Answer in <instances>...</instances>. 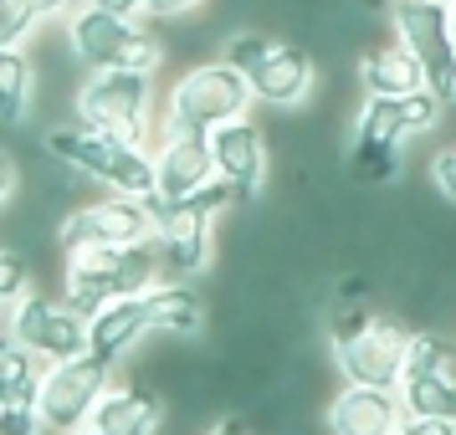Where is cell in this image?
<instances>
[{
  "label": "cell",
  "mask_w": 456,
  "mask_h": 435,
  "mask_svg": "<svg viewBox=\"0 0 456 435\" xmlns=\"http://www.w3.org/2000/svg\"><path fill=\"white\" fill-rule=\"evenodd\" d=\"M400 399H405L411 415L456 420V369H446V374H405V379H400Z\"/></svg>",
  "instance_id": "603a6c76"
},
{
  "label": "cell",
  "mask_w": 456,
  "mask_h": 435,
  "mask_svg": "<svg viewBox=\"0 0 456 435\" xmlns=\"http://www.w3.org/2000/svg\"><path fill=\"white\" fill-rule=\"evenodd\" d=\"M216 154H210V133H190V128H165L154 139V195L165 200H190L206 185H216Z\"/></svg>",
  "instance_id": "e0dca14e"
},
{
  "label": "cell",
  "mask_w": 456,
  "mask_h": 435,
  "mask_svg": "<svg viewBox=\"0 0 456 435\" xmlns=\"http://www.w3.org/2000/svg\"><path fill=\"white\" fill-rule=\"evenodd\" d=\"M31 262H26L21 256V246H16V241H11V246L0 251V302H5V308H16V302H21V297H31Z\"/></svg>",
  "instance_id": "484cf974"
},
{
  "label": "cell",
  "mask_w": 456,
  "mask_h": 435,
  "mask_svg": "<svg viewBox=\"0 0 456 435\" xmlns=\"http://www.w3.org/2000/svg\"><path fill=\"white\" fill-rule=\"evenodd\" d=\"M441 113H446V103L431 87L405 93V98H364V108L354 113L349 149H344L349 180L354 185H390L400 165H405L411 139L431 133L441 124Z\"/></svg>",
  "instance_id": "6da1fadb"
},
{
  "label": "cell",
  "mask_w": 456,
  "mask_h": 435,
  "mask_svg": "<svg viewBox=\"0 0 456 435\" xmlns=\"http://www.w3.org/2000/svg\"><path fill=\"white\" fill-rule=\"evenodd\" d=\"M118 369H108L103 358L93 353H77V358H62L52 364L42 379V420L52 435H67V431H83L93 425V415L103 405V394L113 390Z\"/></svg>",
  "instance_id": "8fae6325"
},
{
  "label": "cell",
  "mask_w": 456,
  "mask_h": 435,
  "mask_svg": "<svg viewBox=\"0 0 456 435\" xmlns=\"http://www.w3.org/2000/svg\"><path fill=\"white\" fill-rule=\"evenodd\" d=\"M149 312H154V333L180 338V343H195L210 328V302H206V292L195 287V277L159 282L149 292Z\"/></svg>",
  "instance_id": "44dd1931"
},
{
  "label": "cell",
  "mask_w": 456,
  "mask_h": 435,
  "mask_svg": "<svg viewBox=\"0 0 456 435\" xmlns=\"http://www.w3.org/2000/svg\"><path fill=\"white\" fill-rule=\"evenodd\" d=\"M400 435H456V420H431V415H405Z\"/></svg>",
  "instance_id": "f546056e"
},
{
  "label": "cell",
  "mask_w": 456,
  "mask_h": 435,
  "mask_svg": "<svg viewBox=\"0 0 456 435\" xmlns=\"http://www.w3.org/2000/svg\"><path fill=\"white\" fill-rule=\"evenodd\" d=\"M210 154H216V174L226 185L241 189V200H256L267 189V174H272V139L267 128L256 118H231V124L210 128Z\"/></svg>",
  "instance_id": "9a60e30c"
},
{
  "label": "cell",
  "mask_w": 456,
  "mask_h": 435,
  "mask_svg": "<svg viewBox=\"0 0 456 435\" xmlns=\"http://www.w3.org/2000/svg\"><path fill=\"white\" fill-rule=\"evenodd\" d=\"M42 353H31L26 343L5 338L0 343V435H42V379H46Z\"/></svg>",
  "instance_id": "5bb4252c"
},
{
  "label": "cell",
  "mask_w": 456,
  "mask_h": 435,
  "mask_svg": "<svg viewBox=\"0 0 456 435\" xmlns=\"http://www.w3.org/2000/svg\"><path fill=\"white\" fill-rule=\"evenodd\" d=\"M206 435H251V420H247V415H221Z\"/></svg>",
  "instance_id": "1f68e13d"
},
{
  "label": "cell",
  "mask_w": 456,
  "mask_h": 435,
  "mask_svg": "<svg viewBox=\"0 0 456 435\" xmlns=\"http://www.w3.org/2000/svg\"><path fill=\"white\" fill-rule=\"evenodd\" d=\"M256 108L247 72L226 57H206V62H190L165 98V128H190V133H210V128L231 124V118H247Z\"/></svg>",
  "instance_id": "52a82bcc"
},
{
  "label": "cell",
  "mask_w": 456,
  "mask_h": 435,
  "mask_svg": "<svg viewBox=\"0 0 456 435\" xmlns=\"http://www.w3.org/2000/svg\"><path fill=\"white\" fill-rule=\"evenodd\" d=\"M16 189H21V159L0 154V205H16Z\"/></svg>",
  "instance_id": "f1b7e54d"
},
{
  "label": "cell",
  "mask_w": 456,
  "mask_h": 435,
  "mask_svg": "<svg viewBox=\"0 0 456 435\" xmlns=\"http://www.w3.org/2000/svg\"><path fill=\"white\" fill-rule=\"evenodd\" d=\"M446 5H452V36H456V0H446Z\"/></svg>",
  "instance_id": "836d02e7"
},
{
  "label": "cell",
  "mask_w": 456,
  "mask_h": 435,
  "mask_svg": "<svg viewBox=\"0 0 456 435\" xmlns=\"http://www.w3.org/2000/svg\"><path fill=\"white\" fill-rule=\"evenodd\" d=\"M46 144L57 149L67 165L83 169L93 185L113 189V195H139V200L154 195V149H149V144L108 139V133L83 128V124L52 128V133H46Z\"/></svg>",
  "instance_id": "9c48e42d"
},
{
  "label": "cell",
  "mask_w": 456,
  "mask_h": 435,
  "mask_svg": "<svg viewBox=\"0 0 456 435\" xmlns=\"http://www.w3.org/2000/svg\"><path fill=\"white\" fill-rule=\"evenodd\" d=\"M62 36L72 46V57L83 62V72H159L169 62V46L139 26V16H113L77 0L62 16Z\"/></svg>",
  "instance_id": "8992f818"
},
{
  "label": "cell",
  "mask_w": 456,
  "mask_h": 435,
  "mask_svg": "<svg viewBox=\"0 0 456 435\" xmlns=\"http://www.w3.org/2000/svg\"><path fill=\"white\" fill-rule=\"evenodd\" d=\"M93 425L108 435H165L169 425V399L149 379H113L103 405L93 415Z\"/></svg>",
  "instance_id": "ac0fdd59"
},
{
  "label": "cell",
  "mask_w": 456,
  "mask_h": 435,
  "mask_svg": "<svg viewBox=\"0 0 456 435\" xmlns=\"http://www.w3.org/2000/svg\"><path fill=\"white\" fill-rule=\"evenodd\" d=\"M72 118L83 128H98L108 139H128V144H149V124H154V72H87L77 98H72ZM154 149V144H149Z\"/></svg>",
  "instance_id": "ba28073f"
},
{
  "label": "cell",
  "mask_w": 456,
  "mask_h": 435,
  "mask_svg": "<svg viewBox=\"0 0 456 435\" xmlns=\"http://www.w3.org/2000/svg\"><path fill=\"white\" fill-rule=\"evenodd\" d=\"M165 282V262L154 241H128V246H83L67 251L62 262V297L77 312H93L118 302V297H144Z\"/></svg>",
  "instance_id": "277c9868"
},
{
  "label": "cell",
  "mask_w": 456,
  "mask_h": 435,
  "mask_svg": "<svg viewBox=\"0 0 456 435\" xmlns=\"http://www.w3.org/2000/svg\"><path fill=\"white\" fill-rule=\"evenodd\" d=\"M87 353L93 358H103L108 369H124V358L139 343H144L149 333H154V312H149V292L144 297H118V302H108L87 318Z\"/></svg>",
  "instance_id": "d6986e66"
},
{
  "label": "cell",
  "mask_w": 456,
  "mask_h": 435,
  "mask_svg": "<svg viewBox=\"0 0 456 435\" xmlns=\"http://www.w3.org/2000/svg\"><path fill=\"white\" fill-rule=\"evenodd\" d=\"M98 11H113V16H149V0H87Z\"/></svg>",
  "instance_id": "4dcf8cb0"
},
{
  "label": "cell",
  "mask_w": 456,
  "mask_h": 435,
  "mask_svg": "<svg viewBox=\"0 0 456 435\" xmlns=\"http://www.w3.org/2000/svg\"><path fill=\"white\" fill-rule=\"evenodd\" d=\"M333 369L354 384H395L405 379L415 328L400 323V312H374L370 302H329L323 312Z\"/></svg>",
  "instance_id": "7a4b0ae2"
},
{
  "label": "cell",
  "mask_w": 456,
  "mask_h": 435,
  "mask_svg": "<svg viewBox=\"0 0 456 435\" xmlns=\"http://www.w3.org/2000/svg\"><path fill=\"white\" fill-rule=\"evenodd\" d=\"M359 87H364V98H405V93L426 87V72L411 46L390 36V42H374L359 52Z\"/></svg>",
  "instance_id": "ffe728a7"
},
{
  "label": "cell",
  "mask_w": 456,
  "mask_h": 435,
  "mask_svg": "<svg viewBox=\"0 0 456 435\" xmlns=\"http://www.w3.org/2000/svg\"><path fill=\"white\" fill-rule=\"evenodd\" d=\"M456 369V338L452 333L420 323L411 338V358H405V374H446Z\"/></svg>",
  "instance_id": "d4e9b609"
},
{
  "label": "cell",
  "mask_w": 456,
  "mask_h": 435,
  "mask_svg": "<svg viewBox=\"0 0 456 435\" xmlns=\"http://www.w3.org/2000/svg\"><path fill=\"white\" fill-rule=\"evenodd\" d=\"M411 5H420V0H411Z\"/></svg>",
  "instance_id": "e575fe53"
},
{
  "label": "cell",
  "mask_w": 456,
  "mask_h": 435,
  "mask_svg": "<svg viewBox=\"0 0 456 435\" xmlns=\"http://www.w3.org/2000/svg\"><path fill=\"white\" fill-rule=\"evenodd\" d=\"M5 338H16L31 353H42L46 364H62V358L87 353L93 333H87V312H77L67 297L31 292L16 308H5Z\"/></svg>",
  "instance_id": "4fadbf2b"
},
{
  "label": "cell",
  "mask_w": 456,
  "mask_h": 435,
  "mask_svg": "<svg viewBox=\"0 0 456 435\" xmlns=\"http://www.w3.org/2000/svg\"><path fill=\"white\" fill-rule=\"evenodd\" d=\"M210 0H149V16L154 21H185L195 11H206Z\"/></svg>",
  "instance_id": "83f0119b"
},
{
  "label": "cell",
  "mask_w": 456,
  "mask_h": 435,
  "mask_svg": "<svg viewBox=\"0 0 456 435\" xmlns=\"http://www.w3.org/2000/svg\"><path fill=\"white\" fill-rule=\"evenodd\" d=\"M77 0H0V46H26L31 31L67 16Z\"/></svg>",
  "instance_id": "cb8c5ba5"
},
{
  "label": "cell",
  "mask_w": 456,
  "mask_h": 435,
  "mask_svg": "<svg viewBox=\"0 0 456 435\" xmlns=\"http://www.w3.org/2000/svg\"><path fill=\"white\" fill-rule=\"evenodd\" d=\"M128 241H154V210L139 195H113L108 200H83L57 221V246L83 251V246H128Z\"/></svg>",
  "instance_id": "7c38bea8"
},
{
  "label": "cell",
  "mask_w": 456,
  "mask_h": 435,
  "mask_svg": "<svg viewBox=\"0 0 456 435\" xmlns=\"http://www.w3.org/2000/svg\"><path fill=\"white\" fill-rule=\"evenodd\" d=\"M405 399L395 384H354L344 379V390L323 405V435H400L405 425Z\"/></svg>",
  "instance_id": "2e32d148"
},
{
  "label": "cell",
  "mask_w": 456,
  "mask_h": 435,
  "mask_svg": "<svg viewBox=\"0 0 456 435\" xmlns=\"http://www.w3.org/2000/svg\"><path fill=\"white\" fill-rule=\"evenodd\" d=\"M431 185H436V195L456 210V149H441L431 159Z\"/></svg>",
  "instance_id": "4316f807"
},
{
  "label": "cell",
  "mask_w": 456,
  "mask_h": 435,
  "mask_svg": "<svg viewBox=\"0 0 456 435\" xmlns=\"http://www.w3.org/2000/svg\"><path fill=\"white\" fill-rule=\"evenodd\" d=\"M37 98H42V77H37V62L26 57V46H0V118H5V128H21Z\"/></svg>",
  "instance_id": "7402d4cb"
},
{
  "label": "cell",
  "mask_w": 456,
  "mask_h": 435,
  "mask_svg": "<svg viewBox=\"0 0 456 435\" xmlns=\"http://www.w3.org/2000/svg\"><path fill=\"white\" fill-rule=\"evenodd\" d=\"M390 31L415 52V62L426 72V87H431L441 103H456V36H452V5L446 0H390Z\"/></svg>",
  "instance_id": "30bf717a"
},
{
  "label": "cell",
  "mask_w": 456,
  "mask_h": 435,
  "mask_svg": "<svg viewBox=\"0 0 456 435\" xmlns=\"http://www.w3.org/2000/svg\"><path fill=\"white\" fill-rule=\"evenodd\" d=\"M221 57L247 72L256 103L272 108V113H292V108H303L313 98L318 62H313V52L303 42L267 36V31H251V26H231L221 36Z\"/></svg>",
  "instance_id": "5b68a950"
},
{
  "label": "cell",
  "mask_w": 456,
  "mask_h": 435,
  "mask_svg": "<svg viewBox=\"0 0 456 435\" xmlns=\"http://www.w3.org/2000/svg\"><path fill=\"white\" fill-rule=\"evenodd\" d=\"M67 435H108V431H98V425H83V431H67Z\"/></svg>",
  "instance_id": "d6a6232c"
},
{
  "label": "cell",
  "mask_w": 456,
  "mask_h": 435,
  "mask_svg": "<svg viewBox=\"0 0 456 435\" xmlns=\"http://www.w3.org/2000/svg\"><path fill=\"white\" fill-rule=\"evenodd\" d=\"M241 189L216 180L190 200H165V195H149L154 210V246L165 262L169 277H206L216 262V221L226 210H241Z\"/></svg>",
  "instance_id": "3957f363"
}]
</instances>
